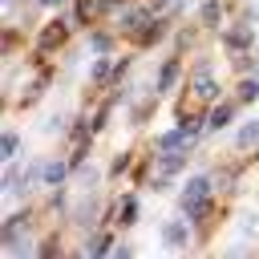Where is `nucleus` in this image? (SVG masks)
Returning a JSON list of instances; mask_svg holds the SVG:
<instances>
[{
	"mask_svg": "<svg viewBox=\"0 0 259 259\" xmlns=\"http://www.w3.org/2000/svg\"><path fill=\"white\" fill-rule=\"evenodd\" d=\"M97 8H101L97 0H81V4H77V20H81V24H85V20H93V12H97Z\"/></svg>",
	"mask_w": 259,
	"mask_h": 259,
	"instance_id": "nucleus-17",
	"label": "nucleus"
},
{
	"mask_svg": "<svg viewBox=\"0 0 259 259\" xmlns=\"http://www.w3.org/2000/svg\"><path fill=\"white\" fill-rule=\"evenodd\" d=\"M134 219H138V198H125L121 202V227H130Z\"/></svg>",
	"mask_w": 259,
	"mask_h": 259,
	"instance_id": "nucleus-16",
	"label": "nucleus"
},
{
	"mask_svg": "<svg viewBox=\"0 0 259 259\" xmlns=\"http://www.w3.org/2000/svg\"><path fill=\"white\" fill-rule=\"evenodd\" d=\"M146 24H150V12H146V8H130V12H121V28H125V32L146 28Z\"/></svg>",
	"mask_w": 259,
	"mask_h": 259,
	"instance_id": "nucleus-7",
	"label": "nucleus"
},
{
	"mask_svg": "<svg viewBox=\"0 0 259 259\" xmlns=\"http://www.w3.org/2000/svg\"><path fill=\"white\" fill-rule=\"evenodd\" d=\"M89 77H93V81H97V85H101V81H109V77H117V65H113V61H97V65H93V73H89Z\"/></svg>",
	"mask_w": 259,
	"mask_h": 259,
	"instance_id": "nucleus-12",
	"label": "nucleus"
},
{
	"mask_svg": "<svg viewBox=\"0 0 259 259\" xmlns=\"http://www.w3.org/2000/svg\"><path fill=\"white\" fill-rule=\"evenodd\" d=\"M219 20H223V4L219 0H206L202 4V24L206 28H219Z\"/></svg>",
	"mask_w": 259,
	"mask_h": 259,
	"instance_id": "nucleus-9",
	"label": "nucleus"
},
{
	"mask_svg": "<svg viewBox=\"0 0 259 259\" xmlns=\"http://www.w3.org/2000/svg\"><path fill=\"white\" fill-rule=\"evenodd\" d=\"M178 81V61H166L162 69H158V77H154V85H158V93H166L170 85Z\"/></svg>",
	"mask_w": 259,
	"mask_h": 259,
	"instance_id": "nucleus-8",
	"label": "nucleus"
},
{
	"mask_svg": "<svg viewBox=\"0 0 259 259\" xmlns=\"http://www.w3.org/2000/svg\"><path fill=\"white\" fill-rule=\"evenodd\" d=\"M231 113H235L231 105H214V109H210V117H206V130H223V125L231 121Z\"/></svg>",
	"mask_w": 259,
	"mask_h": 259,
	"instance_id": "nucleus-10",
	"label": "nucleus"
},
{
	"mask_svg": "<svg viewBox=\"0 0 259 259\" xmlns=\"http://www.w3.org/2000/svg\"><path fill=\"white\" fill-rule=\"evenodd\" d=\"M105 251H109V235H105V231L85 239V255H105Z\"/></svg>",
	"mask_w": 259,
	"mask_h": 259,
	"instance_id": "nucleus-11",
	"label": "nucleus"
},
{
	"mask_svg": "<svg viewBox=\"0 0 259 259\" xmlns=\"http://www.w3.org/2000/svg\"><path fill=\"white\" fill-rule=\"evenodd\" d=\"M65 36H69V24H65V20H53V24H49V28L40 32L36 49H40V53H49V49H57V45H61Z\"/></svg>",
	"mask_w": 259,
	"mask_h": 259,
	"instance_id": "nucleus-5",
	"label": "nucleus"
},
{
	"mask_svg": "<svg viewBox=\"0 0 259 259\" xmlns=\"http://www.w3.org/2000/svg\"><path fill=\"white\" fill-rule=\"evenodd\" d=\"M251 142H259V121H247L239 130V146H251Z\"/></svg>",
	"mask_w": 259,
	"mask_h": 259,
	"instance_id": "nucleus-15",
	"label": "nucleus"
},
{
	"mask_svg": "<svg viewBox=\"0 0 259 259\" xmlns=\"http://www.w3.org/2000/svg\"><path fill=\"white\" fill-rule=\"evenodd\" d=\"M255 97H259V73L247 77V81L239 85V101H255Z\"/></svg>",
	"mask_w": 259,
	"mask_h": 259,
	"instance_id": "nucleus-14",
	"label": "nucleus"
},
{
	"mask_svg": "<svg viewBox=\"0 0 259 259\" xmlns=\"http://www.w3.org/2000/svg\"><path fill=\"white\" fill-rule=\"evenodd\" d=\"M182 210H186V219H202V214L210 210V178H206V174H194V178L186 182V190H182Z\"/></svg>",
	"mask_w": 259,
	"mask_h": 259,
	"instance_id": "nucleus-1",
	"label": "nucleus"
},
{
	"mask_svg": "<svg viewBox=\"0 0 259 259\" xmlns=\"http://www.w3.org/2000/svg\"><path fill=\"white\" fill-rule=\"evenodd\" d=\"M251 40H255V32H251V24H247V20L223 32V45H227L231 53H239V49H251Z\"/></svg>",
	"mask_w": 259,
	"mask_h": 259,
	"instance_id": "nucleus-4",
	"label": "nucleus"
},
{
	"mask_svg": "<svg viewBox=\"0 0 259 259\" xmlns=\"http://www.w3.org/2000/svg\"><path fill=\"white\" fill-rule=\"evenodd\" d=\"M186 239H190L186 219H174V223H166V227H162V243H166L170 251H182V247H186Z\"/></svg>",
	"mask_w": 259,
	"mask_h": 259,
	"instance_id": "nucleus-3",
	"label": "nucleus"
},
{
	"mask_svg": "<svg viewBox=\"0 0 259 259\" xmlns=\"http://www.w3.org/2000/svg\"><path fill=\"white\" fill-rule=\"evenodd\" d=\"M69 166H73V162H49V166H45V182H61V178L69 174Z\"/></svg>",
	"mask_w": 259,
	"mask_h": 259,
	"instance_id": "nucleus-13",
	"label": "nucleus"
},
{
	"mask_svg": "<svg viewBox=\"0 0 259 259\" xmlns=\"http://www.w3.org/2000/svg\"><path fill=\"white\" fill-rule=\"evenodd\" d=\"M109 45H113L109 36H97V32L89 36V49H93V53H109Z\"/></svg>",
	"mask_w": 259,
	"mask_h": 259,
	"instance_id": "nucleus-19",
	"label": "nucleus"
},
{
	"mask_svg": "<svg viewBox=\"0 0 259 259\" xmlns=\"http://www.w3.org/2000/svg\"><path fill=\"white\" fill-rule=\"evenodd\" d=\"M186 166V154H178V150H162V158H158V182H166L170 174H178Z\"/></svg>",
	"mask_w": 259,
	"mask_h": 259,
	"instance_id": "nucleus-6",
	"label": "nucleus"
},
{
	"mask_svg": "<svg viewBox=\"0 0 259 259\" xmlns=\"http://www.w3.org/2000/svg\"><path fill=\"white\" fill-rule=\"evenodd\" d=\"M0 154H4V162L16 154V134H4V142H0Z\"/></svg>",
	"mask_w": 259,
	"mask_h": 259,
	"instance_id": "nucleus-20",
	"label": "nucleus"
},
{
	"mask_svg": "<svg viewBox=\"0 0 259 259\" xmlns=\"http://www.w3.org/2000/svg\"><path fill=\"white\" fill-rule=\"evenodd\" d=\"M40 4H49V8H57V4H65V0H40Z\"/></svg>",
	"mask_w": 259,
	"mask_h": 259,
	"instance_id": "nucleus-21",
	"label": "nucleus"
},
{
	"mask_svg": "<svg viewBox=\"0 0 259 259\" xmlns=\"http://www.w3.org/2000/svg\"><path fill=\"white\" fill-rule=\"evenodd\" d=\"M190 97H202V101H214V97H219V81L210 77L206 61L198 65V73H194V81H190Z\"/></svg>",
	"mask_w": 259,
	"mask_h": 259,
	"instance_id": "nucleus-2",
	"label": "nucleus"
},
{
	"mask_svg": "<svg viewBox=\"0 0 259 259\" xmlns=\"http://www.w3.org/2000/svg\"><path fill=\"white\" fill-rule=\"evenodd\" d=\"M158 32H162V24H158V20H150V24L142 28V45H154V40H158Z\"/></svg>",
	"mask_w": 259,
	"mask_h": 259,
	"instance_id": "nucleus-18",
	"label": "nucleus"
}]
</instances>
